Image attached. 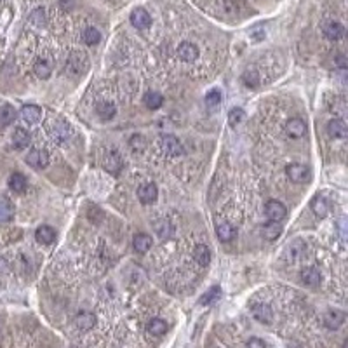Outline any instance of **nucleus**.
<instances>
[{"label":"nucleus","instance_id":"18","mask_svg":"<svg viewBox=\"0 0 348 348\" xmlns=\"http://www.w3.org/2000/svg\"><path fill=\"white\" fill-rule=\"evenodd\" d=\"M133 245H134L136 253L145 254L150 251L152 245H154V239H152L150 235H146V233H138V235H134V239H133Z\"/></svg>","mask_w":348,"mask_h":348},{"label":"nucleus","instance_id":"17","mask_svg":"<svg viewBox=\"0 0 348 348\" xmlns=\"http://www.w3.org/2000/svg\"><path fill=\"white\" fill-rule=\"evenodd\" d=\"M35 239L39 244L49 245V244H53L54 239H56V230H54L53 227H49V225H42V227L37 228Z\"/></svg>","mask_w":348,"mask_h":348},{"label":"nucleus","instance_id":"30","mask_svg":"<svg viewBox=\"0 0 348 348\" xmlns=\"http://www.w3.org/2000/svg\"><path fill=\"white\" fill-rule=\"evenodd\" d=\"M146 331H148V334H152V336H164V334L167 333V324H165V320H162V319H152L148 322Z\"/></svg>","mask_w":348,"mask_h":348},{"label":"nucleus","instance_id":"26","mask_svg":"<svg viewBox=\"0 0 348 348\" xmlns=\"http://www.w3.org/2000/svg\"><path fill=\"white\" fill-rule=\"evenodd\" d=\"M14 218V206L7 197H0V223H7Z\"/></svg>","mask_w":348,"mask_h":348},{"label":"nucleus","instance_id":"39","mask_svg":"<svg viewBox=\"0 0 348 348\" xmlns=\"http://www.w3.org/2000/svg\"><path fill=\"white\" fill-rule=\"evenodd\" d=\"M30 21H32L33 24H37V27H42V24L45 23V12L42 9H35L32 12V16H30Z\"/></svg>","mask_w":348,"mask_h":348},{"label":"nucleus","instance_id":"34","mask_svg":"<svg viewBox=\"0 0 348 348\" xmlns=\"http://www.w3.org/2000/svg\"><path fill=\"white\" fill-rule=\"evenodd\" d=\"M242 82L247 89H256L260 87V75H258L256 70H245L242 73Z\"/></svg>","mask_w":348,"mask_h":348},{"label":"nucleus","instance_id":"31","mask_svg":"<svg viewBox=\"0 0 348 348\" xmlns=\"http://www.w3.org/2000/svg\"><path fill=\"white\" fill-rule=\"evenodd\" d=\"M282 233V227L279 225V221H270L266 223L265 227H263V237H265L266 240H275L279 239Z\"/></svg>","mask_w":348,"mask_h":348},{"label":"nucleus","instance_id":"40","mask_svg":"<svg viewBox=\"0 0 348 348\" xmlns=\"http://www.w3.org/2000/svg\"><path fill=\"white\" fill-rule=\"evenodd\" d=\"M247 348H266V345H265V341L260 338H251L247 341Z\"/></svg>","mask_w":348,"mask_h":348},{"label":"nucleus","instance_id":"37","mask_svg":"<svg viewBox=\"0 0 348 348\" xmlns=\"http://www.w3.org/2000/svg\"><path fill=\"white\" fill-rule=\"evenodd\" d=\"M84 42H86L87 45H96L97 42L101 40V33L97 32L96 28H87L86 32H84Z\"/></svg>","mask_w":348,"mask_h":348},{"label":"nucleus","instance_id":"11","mask_svg":"<svg viewBox=\"0 0 348 348\" xmlns=\"http://www.w3.org/2000/svg\"><path fill=\"white\" fill-rule=\"evenodd\" d=\"M178 58L186 63H192L198 58V47L193 45L192 42H181L178 45Z\"/></svg>","mask_w":348,"mask_h":348},{"label":"nucleus","instance_id":"3","mask_svg":"<svg viewBox=\"0 0 348 348\" xmlns=\"http://www.w3.org/2000/svg\"><path fill=\"white\" fill-rule=\"evenodd\" d=\"M47 131L51 133V136H53V138L59 139V141H63V139H68L71 136L70 126H68L66 122L63 120V118H53V120H49Z\"/></svg>","mask_w":348,"mask_h":348},{"label":"nucleus","instance_id":"29","mask_svg":"<svg viewBox=\"0 0 348 348\" xmlns=\"http://www.w3.org/2000/svg\"><path fill=\"white\" fill-rule=\"evenodd\" d=\"M193 258H195V261H197L201 266H207L211 263V251H209V247H207L206 244H198L197 247H195V251H193Z\"/></svg>","mask_w":348,"mask_h":348},{"label":"nucleus","instance_id":"24","mask_svg":"<svg viewBox=\"0 0 348 348\" xmlns=\"http://www.w3.org/2000/svg\"><path fill=\"white\" fill-rule=\"evenodd\" d=\"M42 117V110L37 105H24L21 110V118L28 124H37Z\"/></svg>","mask_w":348,"mask_h":348},{"label":"nucleus","instance_id":"32","mask_svg":"<svg viewBox=\"0 0 348 348\" xmlns=\"http://www.w3.org/2000/svg\"><path fill=\"white\" fill-rule=\"evenodd\" d=\"M16 110L14 107H11V105H2L0 107V124L2 126H9L12 122L16 120Z\"/></svg>","mask_w":348,"mask_h":348},{"label":"nucleus","instance_id":"8","mask_svg":"<svg viewBox=\"0 0 348 348\" xmlns=\"http://www.w3.org/2000/svg\"><path fill=\"white\" fill-rule=\"evenodd\" d=\"M322 32H324V35L328 37L329 40H339L345 37V27L333 19L326 21V23L322 24Z\"/></svg>","mask_w":348,"mask_h":348},{"label":"nucleus","instance_id":"36","mask_svg":"<svg viewBox=\"0 0 348 348\" xmlns=\"http://www.w3.org/2000/svg\"><path fill=\"white\" fill-rule=\"evenodd\" d=\"M245 118V113L242 108H233L230 110V113H228V124H230L232 127H237L240 124L242 120Z\"/></svg>","mask_w":348,"mask_h":348},{"label":"nucleus","instance_id":"19","mask_svg":"<svg viewBox=\"0 0 348 348\" xmlns=\"http://www.w3.org/2000/svg\"><path fill=\"white\" fill-rule=\"evenodd\" d=\"M286 253H287V256H289V260L298 261L300 258L307 253V244H305L301 239H294V240H291L289 244H287Z\"/></svg>","mask_w":348,"mask_h":348},{"label":"nucleus","instance_id":"1","mask_svg":"<svg viewBox=\"0 0 348 348\" xmlns=\"http://www.w3.org/2000/svg\"><path fill=\"white\" fill-rule=\"evenodd\" d=\"M89 68V58L87 54L84 53V51H71L70 54H68V59H66V70L68 73L75 75V77H80L82 73H86Z\"/></svg>","mask_w":348,"mask_h":348},{"label":"nucleus","instance_id":"28","mask_svg":"<svg viewBox=\"0 0 348 348\" xmlns=\"http://www.w3.org/2000/svg\"><path fill=\"white\" fill-rule=\"evenodd\" d=\"M27 185H28L27 178H24L21 172H14V174H11V178H9V188L12 190V192H16V193H23L24 190H27Z\"/></svg>","mask_w":348,"mask_h":348},{"label":"nucleus","instance_id":"33","mask_svg":"<svg viewBox=\"0 0 348 348\" xmlns=\"http://www.w3.org/2000/svg\"><path fill=\"white\" fill-rule=\"evenodd\" d=\"M143 101H145V105L150 110H157V108H160L162 107V103H164V97L160 92H155V91H150V92H146L145 97H143Z\"/></svg>","mask_w":348,"mask_h":348},{"label":"nucleus","instance_id":"27","mask_svg":"<svg viewBox=\"0 0 348 348\" xmlns=\"http://www.w3.org/2000/svg\"><path fill=\"white\" fill-rule=\"evenodd\" d=\"M33 70H35V75L39 79H49L51 73H53V65H51V61L44 58H39L35 61V65H33Z\"/></svg>","mask_w":348,"mask_h":348},{"label":"nucleus","instance_id":"15","mask_svg":"<svg viewBox=\"0 0 348 348\" xmlns=\"http://www.w3.org/2000/svg\"><path fill=\"white\" fill-rule=\"evenodd\" d=\"M301 281L310 287H317L322 282V275L315 266H307V268L301 270Z\"/></svg>","mask_w":348,"mask_h":348},{"label":"nucleus","instance_id":"20","mask_svg":"<svg viewBox=\"0 0 348 348\" xmlns=\"http://www.w3.org/2000/svg\"><path fill=\"white\" fill-rule=\"evenodd\" d=\"M310 207H312L313 214H315L317 218H326V216H328V213H329V209H331L329 202L326 201L322 195H317V197H313L312 202H310Z\"/></svg>","mask_w":348,"mask_h":348},{"label":"nucleus","instance_id":"25","mask_svg":"<svg viewBox=\"0 0 348 348\" xmlns=\"http://www.w3.org/2000/svg\"><path fill=\"white\" fill-rule=\"evenodd\" d=\"M12 145H14L18 150H23L30 145V134L27 129L23 127H16L14 133H12Z\"/></svg>","mask_w":348,"mask_h":348},{"label":"nucleus","instance_id":"16","mask_svg":"<svg viewBox=\"0 0 348 348\" xmlns=\"http://www.w3.org/2000/svg\"><path fill=\"white\" fill-rule=\"evenodd\" d=\"M157 195H159V190L154 183H145L138 190V198L143 204H154L157 201Z\"/></svg>","mask_w":348,"mask_h":348},{"label":"nucleus","instance_id":"35","mask_svg":"<svg viewBox=\"0 0 348 348\" xmlns=\"http://www.w3.org/2000/svg\"><path fill=\"white\" fill-rule=\"evenodd\" d=\"M219 296H221V289H219L218 286L211 287V289L207 291L206 294H204L202 298H201V305H211V303H214V301L219 300Z\"/></svg>","mask_w":348,"mask_h":348},{"label":"nucleus","instance_id":"2","mask_svg":"<svg viewBox=\"0 0 348 348\" xmlns=\"http://www.w3.org/2000/svg\"><path fill=\"white\" fill-rule=\"evenodd\" d=\"M286 174L292 183L303 185L310 180L312 171H310V167H307V165H303V164H289L286 167Z\"/></svg>","mask_w":348,"mask_h":348},{"label":"nucleus","instance_id":"10","mask_svg":"<svg viewBox=\"0 0 348 348\" xmlns=\"http://www.w3.org/2000/svg\"><path fill=\"white\" fill-rule=\"evenodd\" d=\"M346 315L343 310H329L328 313L324 315V324L328 329H339L343 326V322H345Z\"/></svg>","mask_w":348,"mask_h":348},{"label":"nucleus","instance_id":"13","mask_svg":"<svg viewBox=\"0 0 348 348\" xmlns=\"http://www.w3.org/2000/svg\"><path fill=\"white\" fill-rule=\"evenodd\" d=\"M286 133L289 138H294V139L303 138L305 133H307V124L301 118H291L286 124Z\"/></svg>","mask_w":348,"mask_h":348},{"label":"nucleus","instance_id":"12","mask_svg":"<svg viewBox=\"0 0 348 348\" xmlns=\"http://www.w3.org/2000/svg\"><path fill=\"white\" fill-rule=\"evenodd\" d=\"M253 315L256 320H260L261 324H271V320H274V312H271V308L268 305L265 303H256L253 305Z\"/></svg>","mask_w":348,"mask_h":348},{"label":"nucleus","instance_id":"23","mask_svg":"<svg viewBox=\"0 0 348 348\" xmlns=\"http://www.w3.org/2000/svg\"><path fill=\"white\" fill-rule=\"evenodd\" d=\"M96 113L103 122H108V120H112V118L115 117L117 108H115V105L110 103V101H101V103L96 105Z\"/></svg>","mask_w":348,"mask_h":348},{"label":"nucleus","instance_id":"22","mask_svg":"<svg viewBox=\"0 0 348 348\" xmlns=\"http://www.w3.org/2000/svg\"><path fill=\"white\" fill-rule=\"evenodd\" d=\"M75 326L80 331H91L96 326V315L92 312H80L75 317Z\"/></svg>","mask_w":348,"mask_h":348},{"label":"nucleus","instance_id":"7","mask_svg":"<svg viewBox=\"0 0 348 348\" xmlns=\"http://www.w3.org/2000/svg\"><path fill=\"white\" fill-rule=\"evenodd\" d=\"M131 23H133V27L138 30H146L152 24V18L146 9L136 7V9L131 12Z\"/></svg>","mask_w":348,"mask_h":348},{"label":"nucleus","instance_id":"21","mask_svg":"<svg viewBox=\"0 0 348 348\" xmlns=\"http://www.w3.org/2000/svg\"><path fill=\"white\" fill-rule=\"evenodd\" d=\"M235 228L233 225L228 221H218L216 223V233H218V239L221 242H232L235 239Z\"/></svg>","mask_w":348,"mask_h":348},{"label":"nucleus","instance_id":"9","mask_svg":"<svg viewBox=\"0 0 348 348\" xmlns=\"http://www.w3.org/2000/svg\"><path fill=\"white\" fill-rule=\"evenodd\" d=\"M103 165L105 169L110 172V174H120V171L124 169V162H122V157L118 155V152H108L107 157H105L103 160Z\"/></svg>","mask_w":348,"mask_h":348},{"label":"nucleus","instance_id":"4","mask_svg":"<svg viewBox=\"0 0 348 348\" xmlns=\"http://www.w3.org/2000/svg\"><path fill=\"white\" fill-rule=\"evenodd\" d=\"M160 146H162V150L169 157H180L183 154V145H181L180 139L172 134H164L162 138H160Z\"/></svg>","mask_w":348,"mask_h":348},{"label":"nucleus","instance_id":"14","mask_svg":"<svg viewBox=\"0 0 348 348\" xmlns=\"http://www.w3.org/2000/svg\"><path fill=\"white\" fill-rule=\"evenodd\" d=\"M328 133H329L331 138H336V139L346 138L348 127H346V124H345V120H343V118H333V120H329V124H328Z\"/></svg>","mask_w":348,"mask_h":348},{"label":"nucleus","instance_id":"5","mask_svg":"<svg viewBox=\"0 0 348 348\" xmlns=\"http://www.w3.org/2000/svg\"><path fill=\"white\" fill-rule=\"evenodd\" d=\"M27 162L33 169H45L49 164V154L42 148H33L27 155Z\"/></svg>","mask_w":348,"mask_h":348},{"label":"nucleus","instance_id":"38","mask_svg":"<svg viewBox=\"0 0 348 348\" xmlns=\"http://www.w3.org/2000/svg\"><path fill=\"white\" fill-rule=\"evenodd\" d=\"M206 103H207V107H218V105L221 103V92H219L218 89L209 91L206 94Z\"/></svg>","mask_w":348,"mask_h":348},{"label":"nucleus","instance_id":"6","mask_svg":"<svg viewBox=\"0 0 348 348\" xmlns=\"http://www.w3.org/2000/svg\"><path fill=\"white\" fill-rule=\"evenodd\" d=\"M265 213H266V216H268L270 221H279V223H281L282 219L286 218L287 209H286V206H284L281 201H274V198H271V201L266 202Z\"/></svg>","mask_w":348,"mask_h":348}]
</instances>
